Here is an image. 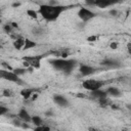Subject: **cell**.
<instances>
[{
  "mask_svg": "<svg viewBox=\"0 0 131 131\" xmlns=\"http://www.w3.org/2000/svg\"><path fill=\"white\" fill-rule=\"evenodd\" d=\"M66 9H67V7L62 6V5L42 4L39 7V13L41 14V16L44 19H46L48 21H52V20H55Z\"/></svg>",
  "mask_w": 131,
  "mask_h": 131,
  "instance_id": "1",
  "label": "cell"
},
{
  "mask_svg": "<svg viewBox=\"0 0 131 131\" xmlns=\"http://www.w3.org/2000/svg\"><path fill=\"white\" fill-rule=\"evenodd\" d=\"M50 63L52 64V67L59 71V72H63L66 74H70L76 67L77 61L74 59H66V58H54L50 60Z\"/></svg>",
  "mask_w": 131,
  "mask_h": 131,
  "instance_id": "2",
  "label": "cell"
},
{
  "mask_svg": "<svg viewBox=\"0 0 131 131\" xmlns=\"http://www.w3.org/2000/svg\"><path fill=\"white\" fill-rule=\"evenodd\" d=\"M104 85V83L102 81H98V80H94V79H88L82 82V87L86 90H96V89H100L102 86Z\"/></svg>",
  "mask_w": 131,
  "mask_h": 131,
  "instance_id": "3",
  "label": "cell"
},
{
  "mask_svg": "<svg viewBox=\"0 0 131 131\" xmlns=\"http://www.w3.org/2000/svg\"><path fill=\"white\" fill-rule=\"evenodd\" d=\"M0 79L8 80V81H10V82L20 83V79H19V77H18L13 71L5 70V69L0 70Z\"/></svg>",
  "mask_w": 131,
  "mask_h": 131,
  "instance_id": "4",
  "label": "cell"
},
{
  "mask_svg": "<svg viewBox=\"0 0 131 131\" xmlns=\"http://www.w3.org/2000/svg\"><path fill=\"white\" fill-rule=\"evenodd\" d=\"M43 58V55H37V56H24L23 60L27 61L32 69H39L41 66V59Z\"/></svg>",
  "mask_w": 131,
  "mask_h": 131,
  "instance_id": "5",
  "label": "cell"
},
{
  "mask_svg": "<svg viewBox=\"0 0 131 131\" xmlns=\"http://www.w3.org/2000/svg\"><path fill=\"white\" fill-rule=\"evenodd\" d=\"M78 16L83 20V21H87L91 18H93L95 16V13L92 12L91 10L87 9V8H80L78 11Z\"/></svg>",
  "mask_w": 131,
  "mask_h": 131,
  "instance_id": "6",
  "label": "cell"
},
{
  "mask_svg": "<svg viewBox=\"0 0 131 131\" xmlns=\"http://www.w3.org/2000/svg\"><path fill=\"white\" fill-rule=\"evenodd\" d=\"M96 70L90 66H87V64H81L80 66V72L83 76H90L92 74H94Z\"/></svg>",
  "mask_w": 131,
  "mask_h": 131,
  "instance_id": "7",
  "label": "cell"
},
{
  "mask_svg": "<svg viewBox=\"0 0 131 131\" xmlns=\"http://www.w3.org/2000/svg\"><path fill=\"white\" fill-rule=\"evenodd\" d=\"M53 100H54V102L57 103L59 106H67V105L69 104L68 100H67L63 96H61V95H54V96H53Z\"/></svg>",
  "mask_w": 131,
  "mask_h": 131,
  "instance_id": "8",
  "label": "cell"
},
{
  "mask_svg": "<svg viewBox=\"0 0 131 131\" xmlns=\"http://www.w3.org/2000/svg\"><path fill=\"white\" fill-rule=\"evenodd\" d=\"M91 95L94 97V98H103V97H106L107 93L106 91H103V90H100V89H96V90H92L91 91Z\"/></svg>",
  "mask_w": 131,
  "mask_h": 131,
  "instance_id": "9",
  "label": "cell"
},
{
  "mask_svg": "<svg viewBox=\"0 0 131 131\" xmlns=\"http://www.w3.org/2000/svg\"><path fill=\"white\" fill-rule=\"evenodd\" d=\"M18 117H19V119H21L24 122H30L31 121V116L29 115V113L25 110V108H23V110H20V112L18 113Z\"/></svg>",
  "mask_w": 131,
  "mask_h": 131,
  "instance_id": "10",
  "label": "cell"
},
{
  "mask_svg": "<svg viewBox=\"0 0 131 131\" xmlns=\"http://www.w3.org/2000/svg\"><path fill=\"white\" fill-rule=\"evenodd\" d=\"M24 44H25V39L21 38V37H18V38H16V39L13 41V46H14V48H16L17 50H21L23 47H24Z\"/></svg>",
  "mask_w": 131,
  "mask_h": 131,
  "instance_id": "11",
  "label": "cell"
},
{
  "mask_svg": "<svg viewBox=\"0 0 131 131\" xmlns=\"http://www.w3.org/2000/svg\"><path fill=\"white\" fill-rule=\"evenodd\" d=\"M34 93H35V90H34V89H24V90L20 91V95H21L25 99L31 98L32 94H34Z\"/></svg>",
  "mask_w": 131,
  "mask_h": 131,
  "instance_id": "12",
  "label": "cell"
},
{
  "mask_svg": "<svg viewBox=\"0 0 131 131\" xmlns=\"http://www.w3.org/2000/svg\"><path fill=\"white\" fill-rule=\"evenodd\" d=\"M106 93L112 95V96H115V97H118V96H121V91L116 88V87H110L107 90H106Z\"/></svg>",
  "mask_w": 131,
  "mask_h": 131,
  "instance_id": "13",
  "label": "cell"
},
{
  "mask_svg": "<svg viewBox=\"0 0 131 131\" xmlns=\"http://www.w3.org/2000/svg\"><path fill=\"white\" fill-rule=\"evenodd\" d=\"M112 4L107 0H95V6L99 8H105L107 6H111Z\"/></svg>",
  "mask_w": 131,
  "mask_h": 131,
  "instance_id": "14",
  "label": "cell"
},
{
  "mask_svg": "<svg viewBox=\"0 0 131 131\" xmlns=\"http://www.w3.org/2000/svg\"><path fill=\"white\" fill-rule=\"evenodd\" d=\"M36 46V43L31 41L30 39H25V44H24V47L23 49L24 50H27V49H30V48H33Z\"/></svg>",
  "mask_w": 131,
  "mask_h": 131,
  "instance_id": "15",
  "label": "cell"
},
{
  "mask_svg": "<svg viewBox=\"0 0 131 131\" xmlns=\"http://www.w3.org/2000/svg\"><path fill=\"white\" fill-rule=\"evenodd\" d=\"M102 64L105 66V67H108V68H116V67L119 66V63H118L117 61H115V60H110V59L103 61Z\"/></svg>",
  "mask_w": 131,
  "mask_h": 131,
  "instance_id": "16",
  "label": "cell"
},
{
  "mask_svg": "<svg viewBox=\"0 0 131 131\" xmlns=\"http://www.w3.org/2000/svg\"><path fill=\"white\" fill-rule=\"evenodd\" d=\"M98 101H99V104H100L102 107H104V106H107L108 104H111V101H110V99H108V98H106V97H103V98H99V99H98Z\"/></svg>",
  "mask_w": 131,
  "mask_h": 131,
  "instance_id": "17",
  "label": "cell"
},
{
  "mask_svg": "<svg viewBox=\"0 0 131 131\" xmlns=\"http://www.w3.org/2000/svg\"><path fill=\"white\" fill-rule=\"evenodd\" d=\"M31 121H32L36 126H39V125H42V124H43V123H42V119H41L40 117H38V116L32 117V118H31Z\"/></svg>",
  "mask_w": 131,
  "mask_h": 131,
  "instance_id": "18",
  "label": "cell"
},
{
  "mask_svg": "<svg viewBox=\"0 0 131 131\" xmlns=\"http://www.w3.org/2000/svg\"><path fill=\"white\" fill-rule=\"evenodd\" d=\"M35 130H36V131H49V130H50V128H49L48 126L39 125V126H37V127L35 128Z\"/></svg>",
  "mask_w": 131,
  "mask_h": 131,
  "instance_id": "19",
  "label": "cell"
},
{
  "mask_svg": "<svg viewBox=\"0 0 131 131\" xmlns=\"http://www.w3.org/2000/svg\"><path fill=\"white\" fill-rule=\"evenodd\" d=\"M27 13H28V15L31 16L32 18H37V17H38L37 12H36L35 10H33V9H29V10L27 11Z\"/></svg>",
  "mask_w": 131,
  "mask_h": 131,
  "instance_id": "20",
  "label": "cell"
},
{
  "mask_svg": "<svg viewBox=\"0 0 131 131\" xmlns=\"http://www.w3.org/2000/svg\"><path fill=\"white\" fill-rule=\"evenodd\" d=\"M17 76H19V75H24V74H26L27 73V70L26 69H14V70H12Z\"/></svg>",
  "mask_w": 131,
  "mask_h": 131,
  "instance_id": "21",
  "label": "cell"
},
{
  "mask_svg": "<svg viewBox=\"0 0 131 131\" xmlns=\"http://www.w3.org/2000/svg\"><path fill=\"white\" fill-rule=\"evenodd\" d=\"M13 95V92L9 89H4L3 90V96H6V97H11Z\"/></svg>",
  "mask_w": 131,
  "mask_h": 131,
  "instance_id": "22",
  "label": "cell"
},
{
  "mask_svg": "<svg viewBox=\"0 0 131 131\" xmlns=\"http://www.w3.org/2000/svg\"><path fill=\"white\" fill-rule=\"evenodd\" d=\"M4 30H5L7 33H11L12 30H13V28H12L11 25H5V26H4Z\"/></svg>",
  "mask_w": 131,
  "mask_h": 131,
  "instance_id": "23",
  "label": "cell"
},
{
  "mask_svg": "<svg viewBox=\"0 0 131 131\" xmlns=\"http://www.w3.org/2000/svg\"><path fill=\"white\" fill-rule=\"evenodd\" d=\"M2 66H3V68L5 69V70H9V71H12V68L7 63V62H2Z\"/></svg>",
  "mask_w": 131,
  "mask_h": 131,
  "instance_id": "24",
  "label": "cell"
},
{
  "mask_svg": "<svg viewBox=\"0 0 131 131\" xmlns=\"http://www.w3.org/2000/svg\"><path fill=\"white\" fill-rule=\"evenodd\" d=\"M85 4L93 6V5H95V0H85Z\"/></svg>",
  "mask_w": 131,
  "mask_h": 131,
  "instance_id": "25",
  "label": "cell"
},
{
  "mask_svg": "<svg viewBox=\"0 0 131 131\" xmlns=\"http://www.w3.org/2000/svg\"><path fill=\"white\" fill-rule=\"evenodd\" d=\"M7 107H5V106H0V116L1 115H4L5 113H7Z\"/></svg>",
  "mask_w": 131,
  "mask_h": 131,
  "instance_id": "26",
  "label": "cell"
},
{
  "mask_svg": "<svg viewBox=\"0 0 131 131\" xmlns=\"http://www.w3.org/2000/svg\"><path fill=\"white\" fill-rule=\"evenodd\" d=\"M112 5H114V4H116V3H119L120 2V0H107Z\"/></svg>",
  "mask_w": 131,
  "mask_h": 131,
  "instance_id": "27",
  "label": "cell"
},
{
  "mask_svg": "<svg viewBox=\"0 0 131 131\" xmlns=\"http://www.w3.org/2000/svg\"><path fill=\"white\" fill-rule=\"evenodd\" d=\"M111 47H112L113 49H116V48H117V43H115V42H113V43L111 44Z\"/></svg>",
  "mask_w": 131,
  "mask_h": 131,
  "instance_id": "28",
  "label": "cell"
},
{
  "mask_svg": "<svg viewBox=\"0 0 131 131\" xmlns=\"http://www.w3.org/2000/svg\"><path fill=\"white\" fill-rule=\"evenodd\" d=\"M87 40H88V41H95V40H96V37H89Z\"/></svg>",
  "mask_w": 131,
  "mask_h": 131,
  "instance_id": "29",
  "label": "cell"
},
{
  "mask_svg": "<svg viewBox=\"0 0 131 131\" xmlns=\"http://www.w3.org/2000/svg\"><path fill=\"white\" fill-rule=\"evenodd\" d=\"M19 5H20L19 3H13V4H12L13 7H17V6H19Z\"/></svg>",
  "mask_w": 131,
  "mask_h": 131,
  "instance_id": "30",
  "label": "cell"
},
{
  "mask_svg": "<svg viewBox=\"0 0 131 131\" xmlns=\"http://www.w3.org/2000/svg\"><path fill=\"white\" fill-rule=\"evenodd\" d=\"M0 24H1V19H0Z\"/></svg>",
  "mask_w": 131,
  "mask_h": 131,
  "instance_id": "31",
  "label": "cell"
}]
</instances>
